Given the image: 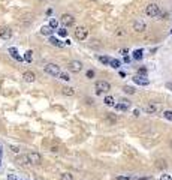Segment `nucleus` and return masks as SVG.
<instances>
[{"mask_svg":"<svg viewBox=\"0 0 172 180\" xmlns=\"http://www.w3.org/2000/svg\"><path fill=\"white\" fill-rule=\"evenodd\" d=\"M94 89H96V93L100 95V93H106V92H109V90H111V86H109L108 81L100 80V81H96V84H94Z\"/></svg>","mask_w":172,"mask_h":180,"instance_id":"obj_1","label":"nucleus"},{"mask_svg":"<svg viewBox=\"0 0 172 180\" xmlns=\"http://www.w3.org/2000/svg\"><path fill=\"white\" fill-rule=\"evenodd\" d=\"M145 14L148 15V17H151V18H154V17H157V15H160V9H159V6L156 3H150L148 6L145 8Z\"/></svg>","mask_w":172,"mask_h":180,"instance_id":"obj_2","label":"nucleus"},{"mask_svg":"<svg viewBox=\"0 0 172 180\" xmlns=\"http://www.w3.org/2000/svg\"><path fill=\"white\" fill-rule=\"evenodd\" d=\"M44 71L46 74L52 75V77H58V74H60V68H58L57 65H54V63H48V65H45Z\"/></svg>","mask_w":172,"mask_h":180,"instance_id":"obj_3","label":"nucleus"},{"mask_svg":"<svg viewBox=\"0 0 172 180\" xmlns=\"http://www.w3.org/2000/svg\"><path fill=\"white\" fill-rule=\"evenodd\" d=\"M87 35H88V29L87 27H78L75 30V38L78 41H84L87 38Z\"/></svg>","mask_w":172,"mask_h":180,"instance_id":"obj_4","label":"nucleus"},{"mask_svg":"<svg viewBox=\"0 0 172 180\" xmlns=\"http://www.w3.org/2000/svg\"><path fill=\"white\" fill-rule=\"evenodd\" d=\"M27 159H28V162H30V164H33V165H38V164H40V161H42L40 155L36 153V152L28 153V155H27Z\"/></svg>","mask_w":172,"mask_h":180,"instance_id":"obj_5","label":"nucleus"},{"mask_svg":"<svg viewBox=\"0 0 172 180\" xmlns=\"http://www.w3.org/2000/svg\"><path fill=\"white\" fill-rule=\"evenodd\" d=\"M62 23H63L64 27H69V26H72L75 23V17L70 15V14H63L62 15Z\"/></svg>","mask_w":172,"mask_h":180,"instance_id":"obj_6","label":"nucleus"},{"mask_svg":"<svg viewBox=\"0 0 172 180\" xmlns=\"http://www.w3.org/2000/svg\"><path fill=\"white\" fill-rule=\"evenodd\" d=\"M67 68H69V71H72V72H79L82 69V65H81V62L73 60V62H70L67 65Z\"/></svg>","mask_w":172,"mask_h":180,"instance_id":"obj_7","label":"nucleus"},{"mask_svg":"<svg viewBox=\"0 0 172 180\" xmlns=\"http://www.w3.org/2000/svg\"><path fill=\"white\" fill-rule=\"evenodd\" d=\"M12 36V30L9 27H0V38L2 39H9Z\"/></svg>","mask_w":172,"mask_h":180,"instance_id":"obj_8","label":"nucleus"},{"mask_svg":"<svg viewBox=\"0 0 172 180\" xmlns=\"http://www.w3.org/2000/svg\"><path fill=\"white\" fill-rule=\"evenodd\" d=\"M133 30L136 32H144L145 30V23L142 20H135L133 21Z\"/></svg>","mask_w":172,"mask_h":180,"instance_id":"obj_9","label":"nucleus"},{"mask_svg":"<svg viewBox=\"0 0 172 180\" xmlns=\"http://www.w3.org/2000/svg\"><path fill=\"white\" fill-rule=\"evenodd\" d=\"M129 107H130V102L126 101V99H123L121 104H117L115 105V110H118V111H127Z\"/></svg>","mask_w":172,"mask_h":180,"instance_id":"obj_10","label":"nucleus"},{"mask_svg":"<svg viewBox=\"0 0 172 180\" xmlns=\"http://www.w3.org/2000/svg\"><path fill=\"white\" fill-rule=\"evenodd\" d=\"M133 81L138 86H148V84H150V81H148L145 77H141V75H136V77H133Z\"/></svg>","mask_w":172,"mask_h":180,"instance_id":"obj_11","label":"nucleus"},{"mask_svg":"<svg viewBox=\"0 0 172 180\" xmlns=\"http://www.w3.org/2000/svg\"><path fill=\"white\" fill-rule=\"evenodd\" d=\"M22 78H24V81H27V83H33V81L36 80V75L32 71H27V72L22 74Z\"/></svg>","mask_w":172,"mask_h":180,"instance_id":"obj_12","label":"nucleus"},{"mask_svg":"<svg viewBox=\"0 0 172 180\" xmlns=\"http://www.w3.org/2000/svg\"><path fill=\"white\" fill-rule=\"evenodd\" d=\"M17 164H18V165H27V164H30V162H28V159H27V155L17 158Z\"/></svg>","mask_w":172,"mask_h":180,"instance_id":"obj_13","label":"nucleus"},{"mask_svg":"<svg viewBox=\"0 0 172 180\" xmlns=\"http://www.w3.org/2000/svg\"><path fill=\"white\" fill-rule=\"evenodd\" d=\"M50 44L51 45H56V47H63V42H60V41H58L57 38H54V36H50Z\"/></svg>","mask_w":172,"mask_h":180,"instance_id":"obj_14","label":"nucleus"},{"mask_svg":"<svg viewBox=\"0 0 172 180\" xmlns=\"http://www.w3.org/2000/svg\"><path fill=\"white\" fill-rule=\"evenodd\" d=\"M40 33L42 35H46V36H51L52 35V29L50 26H44L42 29H40Z\"/></svg>","mask_w":172,"mask_h":180,"instance_id":"obj_15","label":"nucleus"},{"mask_svg":"<svg viewBox=\"0 0 172 180\" xmlns=\"http://www.w3.org/2000/svg\"><path fill=\"white\" fill-rule=\"evenodd\" d=\"M9 53H11V56H12L14 59L20 60V62L22 60V57H20V56H18V51H17V48H14V47H12V48H9Z\"/></svg>","mask_w":172,"mask_h":180,"instance_id":"obj_16","label":"nucleus"},{"mask_svg":"<svg viewBox=\"0 0 172 180\" xmlns=\"http://www.w3.org/2000/svg\"><path fill=\"white\" fill-rule=\"evenodd\" d=\"M62 93H63V95H66V96H72L75 92H73L72 87H63V89H62Z\"/></svg>","mask_w":172,"mask_h":180,"instance_id":"obj_17","label":"nucleus"},{"mask_svg":"<svg viewBox=\"0 0 172 180\" xmlns=\"http://www.w3.org/2000/svg\"><path fill=\"white\" fill-rule=\"evenodd\" d=\"M103 102H105L108 107H114V105H115V104H114V98H111V96H106L105 99H103Z\"/></svg>","mask_w":172,"mask_h":180,"instance_id":"obj_18","label":"nucleus"},{"mask_svg":"<svg viewBox=\"0 0 172 180\" xmlns=\"http://www.w3.org/2000/svg\"><path fill=\"white\" fill-rule=\"evenodd\" d=\"M24 60L28 62V63H32V60H33V51H30V50L27 51L26 56H24Z\"/></svg>","mask_w":172,"mask_h":180,"instance_id":"obj_19","label":"nucleus"},{"mask_svg":"<svg viewBox=\"0 0 172 180\" xmlns=\"http://www.w3.org/2000/svg\"><path fill=\"white\" fill-rule=\"evenodd\" d=\"M60 180H73V177H72L70 173H63L60 176Z\"/></svg>","mask_w":172,"mask_h":180,"instance_id":"obj_20","label":"nucleus"},{"mask_svg":"<svg viewBox=\"0 0 172 180\" xmlns=\"http://www.w3.org/2000/svg\"><path fill=\"white\" fill-rule=\"evenodd\" d=\"M123 90H124V93H129V95H133L135 93V89H133V87H130V86H124Z\"/></svg>","mask_w":172,"mask_h":180,"instance_id":"obj_21","label":"nucleus"},{"mask_svg":"<svg viewBox=\"0 0 172 180\" xmlns=\"http://www.w3.org/2000/svg\"><path fill=\"white\" fill-rule=\"evenodd\" d=\"M133 59H136V60L142 59V50H135L133 51Z\"/></svg>","mask_w":172,"mask_h":180,"instance_id":"obj_22","label":"nucleus"},{"mask_svg":"<svg viewBox=\"0 0 172 180\" xmlns=\"http://www.w3.org/2000/svg\"><path fill=\"white\" fill-rule=\"evenodd\" d=\"M109 65H111L112 68H120L121 62H120V60H115V59H112V60H109Z\"/></svg>","mask_w":172,"mask_h":180,"instance_id":"obj_23","label":"nucleus"},{"mask_svg":"<svg viewBox=\"0 0 172 180\" xmlns=\"http://www.w3.org/2000/svg\"><path fill=\"white\" fill-rule=\"evenodd\" d=\"M145 111H147L148 114H153V113H156V107L150 104V105H147V107H145Z\"/></svg>","mask_w":172,"mask_h":180,"instance_id":"obj_24","label":"nucleus"},{"mask_svg":"<svg viewBox=\"0 0 172 180\" xmlns=\"http://www.w3.org/2000/svg\"><path fill=\"white\" fill-rule=\"evenodd\" d=\"M99 60L102 62L103 65H109V60H111V59H109V57H106V56H100V57H99Z\"/></svg>","mask_w":172,"mask_h":180,"instance_id":"obj_25","label":"nucleus"},{"mask_svg":"<svg viewBox=\"0 0 172 180\" xmlns=\"http://www.w3.org/2000/svg\"><path fill=\"white\" fill-rule=\"evenodd\" d=\"M58 77H60V80H63V81H69L70 80L66 72H60V74H58Z\"/></svg>","mask_w":172,"mask_h":180,"instance_id":"obj_26","label":"nucleus"},{"mask_svg":"<svg viewBox=\"0 0 172 180\" xmlns=\"http://www.w3.org/2000/svg\"><path fill=\"white\" fill-rule=\"evenodd\" d=\"M163 117H165L166 120L172 122V111H165V113H163Z\"/></svg>","mask_w":172,"mask_h":180,"instance_id":"obj_27","label":"nucleus"},{"mask_svg":"<svg viewBox=\"0 0 172 180\" xmlns=\"http://www.w3.org/2000/svg\"><path fill=\"white\" fill-rule=\"evenodd\" d=\"M57 26H58V21L52 18V20L50 21V27H51V29H57Z\"/></svg>","mask_w":172,"mask_h":180,"instance_id":"obj_28","label":"nucleus"},{"mask_svg":"<svg viewBox=\"0 0 172 180\" xmlns=\"http://www.w3.org/2000/svg\"><path fill=\"white\" fill-rule=\"evenodd\" d=\"M159 168H166V161H157V164H156Z\"/></svg>","mask_w":172,"mask_h":180,"instance_id":"obj_29","label":"nucleus"},{"mask_svg":"<svg viewBox=\"0 0 172 180\" xmlns=\"http://www.w3.org/2000/svg\"><path fill=\"white\" fill-rule=\"evenodd\" d=\"M58 35L60 36H67V30L66 29H58Z\"/></svg>","mask_w":172,"mask_h":180,"instance_id":"obj_30","label":"nucleus"},{"mask_svg":"<svg viewBox=\"0 0 172 180\" xmlns=\"http://www.w3.org/2000/svg\"><path fill=\"white\" fill-rule=\"evenodd\" d=\"M85 75H87V78H90V80H91V78L94 77V71H93V69H90V71H87Z\"/></svg>","mask_w":172,"mask_h":180,"instance_id":"obj_31","label":"nucleus"},{"mask_svg":"<svg viewBox=\"0 0 172 180\" xmlns=\"http://www.w3.org/2000/svg\"><path fill=\"white\" fill-rule=\"evenodd\" d=\"M108 119H109V122H112V123H114V122H117V116L109 114V116H108Z\"/></svg>","mask_w":172,"mask_h":180,"instance_id":"obj_32","label":"nucleus"},{"mask_svg":"<svg viewBox=\"0 0 172 180\" xmlns=\"http://www.w3.org/2000/svg\"><path fill=\"white\" fill-rule=\"evenodd\" d=\"M11 150H12L14 153H18V152H20V149L17 147V146H11Z\"/></svg>","mask_w":172,"mask_h":180,"instance_id":"obj_33","label":"nucleus"},{"mask_svg":"<svg viewBox=\"0 0 172 180\" xmlns=\"http://www.w3.org/2000/svg\"><path fill=\"white\" fill-rule=\"evenodd\" d=\"M97 42H99V41L94 39V41H91V44H90V45H93V47H96V48H97V47H100V45H99Z\"/></svg>","mask_w":172,"mask_h":180,"instance_id":"obj_34","label":"nucleus"},{"mask_svg":"<svg viewBox=\"0 0 172 180\" xmlns=\"http://www.w3.org/2000/svg\"><path fill=\"white\" fill-rule=\"evenodd\" d=\"M117 180H130V177H126V176H118Z\"/></svg>","mask_w":172,"mask_h":180,"instance_id":"obj_35","label":"nucleus"},{"mask_svg":"<svg viewBox=\"0 0 172 180\" xmlns=\"http://www.w3.org/2000/svg\"><path fill=\"white\" fill-rule=\"evenodd\" d=\"M8 180H18V179H17L15 176H12V174H11V176H8Z\"/></svg>","mask_w":172,"mask_h":180,"instance_id":"obj_36","label":"nucleus"},{"mask_svg":"<svg viewBox=\"0 0 172 180\" xmlns=\"http://www.w3.org/2000/svg\"><path fill=\"white\" fill-rule=\"evenodd\" d=\"M162 180H171V177L168 176V174H165V176H162Z\"/></svg>","mask_w":172,"mask_h":180,"instance_id":"obj_37","label":"nucleus"},{"mask_svg":"<svg viewBox=\"0 0 172 180\" xmlns=\"http://www.w3.org/2000/svg\"><path fill=\"white\" fill-rule=\"evenodd\" d=\"M133 114L136 116V117H138V116H139V110H135V111H133Z\"/></svg>","mask_w":172,"mask_h":180,"instance_id":"obj_38","label":"nucleus"},{"mask_svg":"<svg viewBox=\"0 0 172 180\" xmlns=\"http://www.w3.org/2000/svg\"><path fill=\"white\" fill-rule=\"evenodd\" d=\"M139 72H141L142 75H145V74H147V71H145V69H144V68H142V69H141V71H139Z\"/></svg>","mask_w":172,"mask_h":180,"instance_id":"obj_39","label":"nucleus"},{"mask_svg":"<svg viewBox=\"0 0 172 180\" xmlns=\"http://www.w3.org/2000/svg\"><path fill=\"white\" fill-rule=\"evenodd\" d=\"M124 62H126V63H129V62H130V59H129L127 56H124Z\"/></svg>","mask_w":172,"mask_h":180,"instance_id":"obj_40","label":"nucleus"},{"mask_svg":"<svg viewBox=\"0 0 172 180\" xmlns=\"http://www.w3.org/2000/svg\"><path fill=\"white\" fill-rule=\"evenodd\" d=\"M166 87H168V89H171V90H172V83H168V84H166Z\"/></svg>","mask_w":172,"mask_h":180,"instance_id":"obj_41","label":"nucleus"},{"mask_svg":"<svg viewBox=\"0 0 172 180\" xmlns=\"http://www.w3.org/2000/svg\"><path fill=\"white\" fill-rule=\"evenodd\" d=\"M0 155H2V147H0Z\"/></svg>","mask_w":172,"mask_h":180,"instance_id":"obj_42","label":"nucleus"},{"mask_svg":"<svg viewBox=\"0 0 172 180\" xmlns=\"http://www.w3.org/2000/svg\"><path fill=\"white\" fill-rule=\"evenodd\" d=\"M171 147H172V141H171Z\"/></svg>","mask_w":172,"mask_h":180,"instance_id":"obj_43","label":"nucleus"},{"mask_svg":"<svg viewBox=\"0 0 172 180\" xmlns=\"http://www.w3.org/2000/svg\"><path fill=\"white\" fill-rule=\"evenodd\" d=\"M171 33H172V32H171Z\"/></svg>","mask_w":172,"mask_h":180,"instance_id":"obj_44","label":"nucleus"}]
</instances>
